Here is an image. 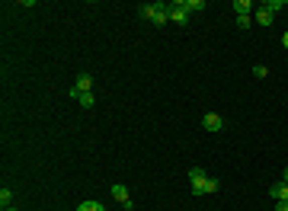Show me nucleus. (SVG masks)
Returning <instances> with one entry per match:
<instances>
[{
	"mask_svg": "<svg viewBox=\"0 0 288 211\" xmlns=\"http://www.w3.org/2000/svg\"><path fill=\"white\" fill-rule=\"evenodd\" d=\"M112 198H116L125 211H132V195H128V189H125V186H112Z\"/></svg>",
	"mask_w": 288,
	"mask_h": 211,
	"instance_id": "4",
	"label": "nucleus"
},
{
	"mask_svg": "<svg viewBox=\"0 0 288 211\" xmlns=\"http://www.w3.org/2000/svg\"><path fill=\"white\" fill-rule=\"evenodd\" d=\"M167 13H170L173 23H186V20H189V10H186V4H182V0H176V4H167Z\"/></svg>",
	"mask_w": 288,
	"mask_h": 211,
	"instance_id": "3",
	"label": "nucleus"
},
{
	"mask_svg": "<svg viewBox=\"0 0 288 211\" xmlns=\"http://www.w3.org/2000/svg\"><path fill=\"white\" fill-rule=\"evenodd\" d=\"M189 186H192V195H212V192L221 189V182L215 176H205L202 166H192L189 170Z\"/></svg>",
	"mask_w": 288,
	"mask_h": 211,
	"instance_id": "1",
	"label": "nucleus"
},
{
	"mask_svg": "<svg viewBox=\"0 0 288 211\" xmlns=\"http://www.w3.org/2000/svg\"><path fill=\"white\" fill-rule=\"evenodd\" d=\"M186 4V10L189 13H199V10H205V0H182Z\"/></svg>",
	"mask_w": 288,
	"mask_h": 211,
	"instance_id": "11",
	"label": "nucleus"
},
{
	"mask_svg": "<svg viewBox=\"0 0 288 211\" xmlns=\"http://www.w3.org/2000/svg\"><path fill=\"white\" fill-rule=\"evenodd\" d=\"M253 7H256L253 0H234V13H237V16H250Z\"/></svg>",
	"mask_w": 288,
	"mask_h": 211,
	"instance_id": "8",
	"label": "nucleus"
},
{
	"mask_svg": "<svg viewBox=\"0 0 288 211\" xmlns=\"http://www.w3.org/2000/svg\"><path fill=\"white\" fill-rule=\"evenodd\" d=\"M282 182H285V186H288V166H285V179H282Z\"/></svg>",
	"mask_w": 288,
	"mask_h": 211,
	"instance_id": "19",
	"label": "nucleus"
},
{
	"mask_svg": "<svg viewBox=\"0 0 288 211\" xmlns=\"http://www.w3.org/2000/svg\"><path fill=\"white\" fill-rule=\"evenodd\" d=\"M77 211H106V208H103L100 201H83V205L77 208Z\"/></svg>",
	"mask_w": 288,
	"mask_h": 211,
	"instance_id": "14",
	"label": "nucleus"
},
{
	"mask_svg": "<svg viewBox=\"0 0 288 211\" xmlns=\"http://www.w3.org/2000/svg\"><path fill=\"white\" fill-rule=\"evenodd\" d=\"M202 128H205V131H221V128H224V119L215 116V112H208V116L202 119Z\"/></svg>",
	"mask_w": 288,
	"mask_h": 211,
	"instance_id": "5",
	"label": "nucleus"
},
{
	"mask_svg": "<svg viewBox=\"0 0 288 211\" xmlns=\"http://www.w3.org/2000/svg\"><path fill=\"white\" fill-rule=\"evenodd\" d=\"M77 102H80L83 109H93V106H96V96H93V93H80V99H77Z\"/></svg>",
	"mask_w": 288,
	"mask_h": 211,
	"instance_id": "12",
	"label": "nucleus"
},
{
	"mask_svg": "<svg viewBox=\"0 0 288 211\" xmlns=\"http://www.w3.org/2000/svg\"><path fill=\"white\" fill-rule=\"evenodd\" d=\"M269 195H272L275 201H288V186L285 182H275V186H269Z\"/></svg>",
	"mask_w": 288,
	"mask_h": 211,
	"instance_id": "7",
	"label": "nucleus"
},
{
	"mask_svg": "<svg viewBox=\"0 0 288 211\" xmlns=\"http://www.w3.org/2000/svg\"><path fill=\"white\" fill-rule=\"evenodd\" d=\"M10 201H13V192L4 186V189H0V205H4V208H10Z\"/></svg>",
	"mask_w": 288,
	"mask_h": 211,
	"instance_id": "13",
	"label": "nucleus"
},
{
	"mask_svg": "<svg viewBox=\"0 0 288 211\" xmlns=\"http://www.w3.org/2000/svg\"><path fill=\"white\" fill-rule=\"evenodd\" d=\"M138 13H141V20L154 23V26H163V23L170 20L167 4H141V7H138Z\"/></svg>",
	"mask_w": 288,
	"mask_h": 211,
	"instance_id": "2",
	"label": "nucleus"
},
{
	"mask_svg": "<svg viewBox=\"0 0 288 211\" xmlns=\"http://www.w3.org/2000/svg\"><path fill=\"white\" fill-rule=\"evenodd\" d=\"M253 20H256L259 26H272V20H275V16H272V13H269V10H266V7H259V10H256V16H253Z\"/></svg>",
	"mask_w": 288,
	"mask_h": 211,
	"instance_id": "9",
	"label": "nucleus"
},
{
	"mask_svg": "<svg viewBox=\"0 0 288 211\" xmlns=\"http://www.w3.org/2000/svg\"><path fill=\"white\" fill-rule=\"evenodd\" d=\"M282 45H285V48H288V32H282Z\"/></svg>",
	"mask_w": 288,
	"mask_h": 211,
	"instance_id": "18",
	"label": "nucleus"
},
{
	"mask_svg": "<svg viewBox=\"0 0 288 211\" xmlns=\"http://www.w3.org/2000/svg\"><path fill=\"white\" fill-rule=\"evenodd\" d=\"M275 211H288V201H275Z\"/></svg>",
	"mask_w": 288,
	"mask_h": 211,
	"instance_id": "17",
	"label": "nucleus"
},
{
	"mask_svg": "<svg viewBox=\"0 0 288 211\" xmlns=\"http://www.w3.org/2000/svg\"><path fill=\"white\" fill-rule=\"evenodd\" d=\"M74 90H77V93H90V90H93V77H90V74H80V77L74 80Z\"/></svg>",
	"mask_w": 288,
	"mask_h": 211,
	"instance_id": "6",
	"label": "nucleus"
},
{
	"mask_svg": "<svg viewBox=\"0 0 288 211\" xmlns=\"http://www.w3.org/2000/svg\"><path fill=\"white\" fill-rule=\"evenodd\" d=\"M253 74L263 80V77H269V67H266V64H256V67H253Z\"/></svg>",
	"mask_w": 288,
	"mask_h": 211,
	"instance_id": "15",
	"label": "nucleus"
},
{
	"mask_svg": "<svg viewBox=\"0 0 288 211\" xmlns=\"http://www.w3.org/2000/svg\"><path fill=\"white\" fill-rule=\"evenodd\" d=\"M4 211H16V208H4Z\"/></svg>",
	"mask_w": 288,
	"mask_h": 211,
	"instance_id": "20",
	"label": "nucleus"
},
{
	"mask_svg": "<svg viewBox=\"0 0 288 211\" xmlns=\"http://www.w3.org/2000/svg\"><path fill=\"white\" fill-rule=\"evenodd\" d=\"M263 7H266V10H269V13H272V16H275L278 10H285V0H266V4H263Z\"/></svg>",
	"mask_w": 288,
	"mask_h": 211,
	"instance_id": "10",
	"label": "nucleus"
},
{
	"mask_svg": "<svg viewBox=\"0 0 288 211\" xmlns=\"http://www.w3.org/2000/svg\"><path fill=\"white\" fill-rule=\"evenodd\" d=\"M237 26H240V29H250L253 20H250V16H237Z\"/></svg>",
	"mask_w": 288,
	"mask_h": 211,
	"instance_id": "16",
	"label": "nucleus"
}]
</instances>
